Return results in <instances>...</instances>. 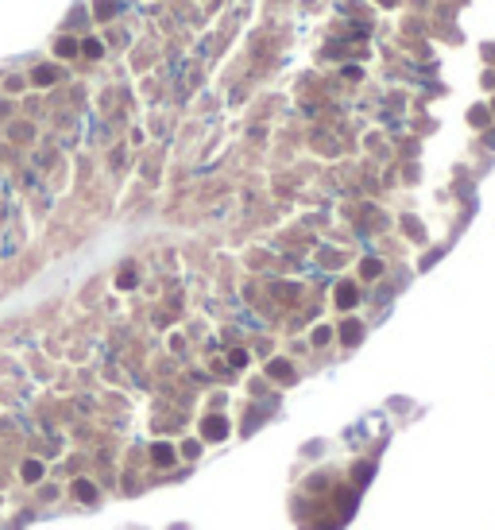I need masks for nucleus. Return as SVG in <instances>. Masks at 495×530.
I'll return each mask as SVG.
<instances>
[{"label": "nucleus", "instance_id": "nucleus-1", "mask_svg": "<svg viewBox=\"0 0 495 530\" xmlns=\"http://www.w3.org/2000/svg\"><path fill=\"white\" fill-rule=\"evenodd\" d=\"M352 302H356V286H352V282H340V290H336V306L348 310Z\"/></svg>", "mask_w": 495, "mask_h": 530}, {"label": "nucleus", "instance_id": "nucleus-2", "mask_svg": "<svg viewBox=\"0 0 495 530\" xmlns=\"http://www.w3.org/2000/svg\"><path fill=\"white\" fill-rule=\"evenodd\" d=\"M35 82H39V86H50V82H54V70H35Z\"/></svg>", "mask_w": 495, "mask_h": 530}, {"label": "nucleus", "instance_id": "nucleus-3", "mask_svg": "<svg viewBox=\"0 0 495 530\" xmlns=\"http://www.w3.org/2000/svg\"><path fill=\"white\" fill-rule=\"evenodd\" d=\"M58 54H78V43H74V39H62V43H58Z\"/></svg>", "mask_w": 495, "mask_h": 530}, {"label": "nucleus", "instance_id": "nucleus-4", "mask_svg": "<svg viewBox=\"0 0 495 530\" xmlns=\"http://www.w3.org/2000/svg\"><path fill=\"white\" fill-rule=\"evenodd\" d=\"M364 275H368V279H376V275H379V264H376V260H368V264H364Z\"/></svg>", "mask_w": 495, "mask_h": 530}, {"label": "nucleus", "instance_id": "nucleus-5", "mask_svg": "<svg viewBox=\"0 0 495 530\" xmlns=\"http://www.w3.org/2000/svg\"><path fill=\"white\" fill-rule=\"evenodd\" d=\"M205 430H209V434H213V438H217L220 430H224V422H220V418H213V422H209V426H205Z\"/></svg>", "mask_w": 495, "mask_h": 530}]
</instances>
